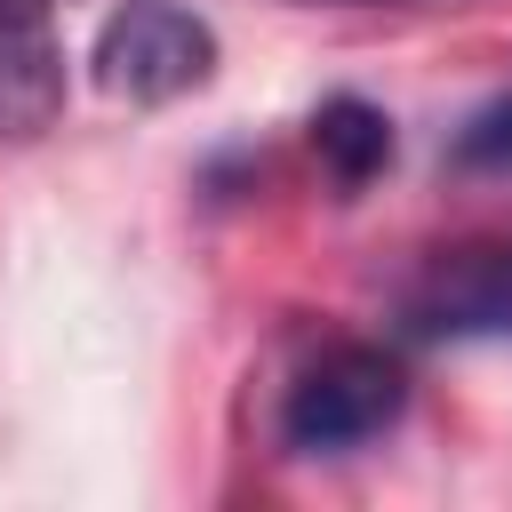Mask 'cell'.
Listing matches in <instances>:
<instances>
[{
  "label": "cell",
  "mask_w": 512,
  "mask_h": 512,
  "mask_svg": "<svg viewBox=\"0 0 512 512\" xmlns=\"http://www.w3.org/2000/svg\"><path fill=\"white\" fill-rule=\"evenodd\" d=\"M312 152L328 160L336 184H368L384 160H392V120L368 104V96H328L312 112Z\"/></svg>",
  "instance_id": "5"
},
{
  "label": "cell",
  "mask_w": 512,
  "mask_h": 512,
  "mask_svg": "<svg viewBox=\"0 0 512 512\" xmlns=\"http://www.w3.org/2000/svg\"><path fill=\"white\" fill-rule=\"evenodd\" d=\"M456 160H464V168H496V176H512V96L480 104V112L456 128Z\"/></svg>",
  "instance_id": "6"
},
{
  "label": "cell",
  "mask_w": 512,
  "mask_h": 512,
  "mask_svg": "<svg viewBox=\"0 0 512 512\" xmlns=\"http://www.w3.org/2000/svg\"><path fill=\"white\" fill-rule=\"evenodd\" d=\"M0 8H40V0H0Z\"/></svg>",
  "instance_id": "7"
},
{
  "label": "cell",
  "mask_w": 512,
  "mask_h": 512,
  "mask_svg": "<svg viewBox=\"0 0 512 512\" xmlns=\"http://www.w3.org/2000/svg\"><path fill=\"white\" fill-rule=\"evenodd\" d=\"M96 80L128 104H176L216 80V32L184 0H120L96 32Z\"/></svg>",
  "instance_id": "2"
},
{
  "label": "cell",
  "mask_w": 512,
  "mask_h": 512,
  "mask_svg": "<svg viewBox=\"0 0 512 512\" xmlns=\"http://www.w3.org/2000/svg\"><path fill=\"white\" fill-rule=\"evenodd\" d=\"M400 408H408V376H400L392 352H376V344H328L320 360L296 368V384L280 400V440L296 456H336V448L376 440Z\"/></svg>",
  "instance_id": "1"
},
{
  "label": "cell",
  "mask_w": 512,
  "mask_h": 512,
  "mask_svg": "<svg viewBox=\"0 0 512 512\" xmlns=\"http://www.w3.org/2000/svg\"><path fill=\"white\" fill-rule=\"evenodd\" d=\"M64 112V56L40 8H0V136L24 144Z\"/></svg>",
  "instance_id": "4"
},
{
  "label": "cell",
  "mask_w": 512,
  "mask_h": 512,
  "mask_svg": "<svg viewBox=\"0 0 512 512\" xmlns=\"http://www.w3.org/2000/svg\"><path fill=\"white\" fill-rule=\"evenodd\" d=\"M400 320L424 344H496V336H512V240L448 248L440 264H424Z\"/></svg>",
  "instance_id": "3"
}]
</instances>
